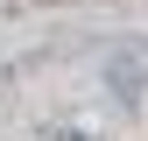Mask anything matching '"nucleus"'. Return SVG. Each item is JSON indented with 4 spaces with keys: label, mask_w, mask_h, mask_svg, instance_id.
<instances>
[{
    "label": "nucleus",
    "mask_w": 148,
    "mask_h": 141,
    "mask_svg": "<svg viewBox=\"0 0 148 141\" xmlns=\"http://www.w3.org/2000/svg\"><path fill=\"white\" fill-rule=\"evenodd\" d=\"M64 141H78V134H64Z\"/></svg>",
    "instance_id": "1"
}]
</instances>
